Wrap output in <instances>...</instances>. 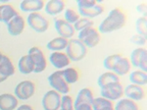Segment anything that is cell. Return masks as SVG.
<instances>
[{
    "label": "cell",
    "mask_w": 147,
    "mask_h": 110,
    "mask_svg": "<svg viewBox=\"0 0 147 110\" xmlns=\"http://www.w3.org/2000/svg\"><path fill=\"white\" fill-rule=\"evenodd\" d=\"M136 30L137 35L146 37L147 20H146V16L145 15H144L143 17H139V18L136 21Z\"/></svg>",
    "instance_id": "obj_30"
},
{
    "label": "cell",
    "mask_w": 147,
    "mask_h": 110,
    "mask_svg": "<svg viewBox=\"0 0 147 110\" xmlns=\"http://www.w3.org/2000/svg\"><path fill=\"white\" fill-rule=\"evenodd\" d=\"M77 3L79 9H87L97 4L95 0H79Z\"/></svg>",
    "instance_id": "obj_36"
},
{
    "label": "cell",
    "mask_w": 147,
    "mask_h": 110,
    "mask_svg": "<svg viewBox=\"0 0 147 110\" xmlns=\"http://www.w3.org/2000/svg\"><path fill=\"white\" fill-rule=\"evenodd\" d=\"M129 62L131 66L140 68L141 71L147 72V50L146 48H136L130 53Z\"/></svg>",
    "instance_id": "obj_10"
},
{
    "label": "cell",
    "mask_w": 147,
    "mask_h": 110,
    "mask_svg": "<svg viewBox=\"0 0 147 110\" xmlns=\"http://www.w3.org/2000/svg\"><path fill=\"white\" fill-rule=\"evenodd\" d=\"M92 109L93 110H115L114 109V104L111 100H108L104 97H94L92 101Z\"/></svg>",
    "instance_id": "obj_25"
},
{
    "label": "cell",
    "mask_w": 147,
    "mask_h": 110,
    "mask_svg": "<svg viewBox=\"0 0 147 110\" xmlns=\"http://www.w3.org/2000/svg\"><path fill=\"white\" fill-rule=\"evenodd\" d=\"M61 95L56 90H50L42 96L41 104L44 110H58L61 104Z\"/></svg>",
    "instance_id": "obj_9"
},
{
    "label": "cell",
    "mask_w": 147,
    "mask_h": 110,
    "mask_svg": "<svg viewBox=\"0 0 147 110\" xmlns=\"http://www.w3.org/2000/svg\"><path fill=\"white\" fill-rule=\"evenodd\" d=\"M78 39L80 40L86 48H93L100 41V33L93 27L86 28L79 32Z\"/></svg>",
    "instance_id": "obj_5"
},
{
    "label": "cell",
    "mask_w": 147,
    "mask_h": 110,
    "mask_svg": "<svg viewBox=\"0 0 147 110\" xmlns=\"http://www.w3.org/2000/svg\"><path fill=\"white\" fill-rule=\"evenodd\" d=\"M15 74V66L8 56L3 54L0 61V84L5 82L9 77Z\"/></svg>",
    "instance_id": "obj_12"
},
{
    "label": "cell",
    "mask_w": 147,
    "mask_h": 110,
    "mask_svg": "<svg viewBox=\"0 0 147 110\" xmlns=\"http://www.w3.org/2000/svg\"><path fill=\"white\" fill-rule=\"evenodd\" d=\"M44 8V1L42 0H24L20 4V9L28 13H38Z\"/></svg>",
    "instance_id": "obj_16"
},
{
    "label": "cell",
    "mask_w": 147,
    "mask_h": 110,
    "mask_svg": "<svg viewBox=\"0 0 147 110\" xmlns=\"http://www.w3.org/2000/svg\"><path fill=\"white\" fill-rule=\"evenodd\" d=\"M130 68H131V64H130V62H129V59H127V57L122 56L119 60L117 61V63H116V65L114 67L112 72L120 78V77H122V76L127 75L130 71Z\"/></svg>",
    "instance_id": "obj_21"
},
{
    "label": "cell",
    "mask_w": 147,
    "mask_h": 110,
    "mask_svg": "<svg viewBox=\"0 0 147 110\" xmlns=\"http://www.w3.org/2000/svg\"><path fill=\"white\" fill-rule=\"evenodd\" d=\"M60 109H62V110H75L74 100L70 95L65 94V95H62V96H61Z\"/></svg>",
    "instance_id": "obj_33"
},
{
    "label": "cell",
    "mask_w": 147,
    "mask_h": 110,
    "mask_svg": "<svg viewBox=\"0 0 147 110\" xmlns=\"http://www.w3.org/2000/svg\"><path fill=\"white\" fill-rule=\"evenodd\" d=\"M35 92V85L32 81L25 80L22 81L16 86L14 90V95L18 99L27 100L30 99L32 95H34Z\"/></svg>",
    "instance_id": "obj_7"
},
{
    "label": "cell",
    "mask_w": 147,
    "mask_h": 110,
    "mask_svg": "<svg viewBox=\"0 0 147 110\" xmlns=\"http://www.w3.org/2000/svg\"><path fill=\"white\" fill-rule=\"evenodd\" d=\"M127 23V17L119 8H114L109 12L108 16L100 23L98 32L102 33H110L119 31L125 27Z\"/></svg>",
    "instance_id": "obj_1"
},
{
    "label": "cell",
    "mask_w": 147,
    "mask_h": 110,
    "mask_svg": "<svg viewBox=\"0 0 147 110\" xmlns=\"http://www.w3.org/2000/svg\"><path fill=\"white\" fill-rule=\"evenodd\" d=\"M75 110H93L92 109V106L90 104H80L75 106Z\"/></svg>",
    "instance_id": "obj_37"
},
{
    "label": "cell",
    "mask_w": 147,
    "mask_h": 110,
    "mask_svg": "<svg viewBox=\"0 0 147 110\" xmlns=\"http://www.w3.org/2000/svg\"><path fill=\"white\" fill-rule=\"evenodd\" d=\"M49 62L57 70H63V69L67 68L70 65L71 61L66 55V53H64L62 51H56L52 52L49 55Z\"/></svg>",
    "instance_id": "obj_14"
},
{
    "label": "cell",
    "mask_w": 147,
    "mask_h": 110,
    "mask_svg": "<svg viewBox=\"0 0 147 110\" xmlns=\"http://www.w3.org/2000/svg\"><path fill=\"white\" fill-rule=\"evenodd\" d=\"M64 17H65V19H64V20H65L67 23L71 24V25H74V24H75L80 18V15L77 13V12L74 10V9H70V8L66 9V10H65Z\"/></svg>",
    "instance_id": "obj_34"
},
{
    "label": "cell",
    "mask_w": 147,
    "mask_h": 110,
    "mask_svg": "<svg viewBox=\"0 0 147 110\" xmlns=\"http://www.w3.org/2000/svg\"><path fill=\"white\" fill-rule=\"evenodd\" d=\"M120 78L118 77L116 74H114L113 72H105V73L101 74L98 77V80H97V84L100 88H102L103 86L107 85V84L113 83V82H119Z\"/></svg>",
    "instance_id": "obj_29"
},
{
    "label": "cell",
    "mask_w": 147,
    "mask_h": 110,
    "mask_svg": "<svg viewBox=\"0 0 147 110\" xmlns=\"http://www.w3.org/2000/svg\"><path fill=\"white\" fill-rule=\"evenodd\" d=\"M66 4L62 0H50L46 4H44V10L46 14L50 16H55L62 13L65 10Z\"/></svg>",
    "instance_id": "obj_20"
},
{
    "label": "cell",
    "mask_w": 147,
    "mask_h": 110,
    "mask_svg": "<svg viewBox=\"0 0 147 110\" xmlns=\"http://www.w3.org/2000/svg\"><path fill=\"white\" fill-rule=\"evenodd\" d=\"M18 11L10 4H1L0 5V22L8 24L14 17L18 16Z\"/></svg>",
    "instance_id": "obj_17"
},
{
    "label": "cell",
    "mask_w": 147,
    "mask_h": 110,
    "mask_svg": "<svg viewBox=\"0 0 147 110\" xmlns=\"http://www.w3.org/2000/svg\"><path fill=\"white\" fill-rule=\"evenodd\" d=\"M16 110H34V108L28 104H22L20 106H18Z\"/></svg>",
    "instance_id": "obj_38"
},
{
    "label": "cell",
    "mask_w": 147,
    "mask_h": 110,
    "mask_svg": "<svg viewBox=\"0 0 147 110\" xmlns=\"http://www.w3.org/2000/svg\"><path fill=\"white\" fill-rule=\"evenodd\" d=\"M18 107V98L14 94H0V110H15Z\"/></svg>",
    "instance_id": "obj_18"
},
{
    "label": "cell",
    "mask_w": 147,
    "mask_h": 110,
    "mask_svg": "<svg viewBox=\"0 0 147 110\" xmlns=\"http://www.w3.org/2000/svg\"><path fill=\"white\" fill-rule=\"evenodd\" d=\"M54 27L57 33H59V37H64L66 39H73L76 31L74 26L66 22L64 19H55L54 20Z\"/></svg>",
    "instance_id": "obj_11"
},
{
    "label": "cell",
    "mask_w": 147,
    "mask_h": 110,
    "mask_svg": "<svg viewBox=\"0 0 147 110\" xmlns=\"http://www.w3.org/2000/svg\"><path fill=\"white\" fill-rule=\"evenodd\" d=\"M73 26L76 32H80V31L84 30L86 28L93 27V22L87 18H80Z\"/></svg>",
    "instance_id": "obj_32"
},
{
    "label": "cell",
    "mask_w": 147,
    "mask_h": 110,
    "mask_svg": "<svg viewBox=\"0 0 147 110\" xmlns=\"http://www.w3.org/2000/svg\"><path fill=\"white\" fill-rule=\"evenodd\" d=\"M104 12V8L103 6L99 5V4H96L93 7H90V8L87 9H79V15H80L82 18H87V19H93L96 18V17L100 16L102 13Z\"/></svg>",
    "instance_id": "obj_24"
},
{
    "label": "cell",
    "mask_w": 147,
    "mask_h": 110,
    "mask_svg": "<svg viewBox=\"0 0 147 110\" xmlns=\"http://www.w3.org/2000/svg\"><path fill=\"white\" fill-rule=\"evenodd\" d=\"M28 55L30 56L34 64V73H41L46 69L47 61L44 56V53L39 47L32 46L28 50Z\"/></svg>",
    "instance_id": "obj_8"
},
{
    "label": "cell",
    "mask_w": 147,
    "mask_h": 110,
    "mask_svg": "<svg viewBox=\"0 0 147 110\" xmlns=\"http://www.w3.org/2000/svg\"><path fill=\"white\" fill-rule=\"evenodd\" d=\"M2 56H3V54H2V52L0 51V61H1V59H2Z\"/></svg>",
    "instance_id": "obj_40"
},
{
    "label": "cell",
    "mask_w": 147,
    "mask_h": 110,
    "mask_svg": "<svg viewBox=\"0 0 147 110\" xmlns=\"http://www.w3.org/2000/svg\"><path fill=\"white\" fill-rule=\"evenodd\" d=\"M93 99H94V96H93L92 90L88 88H84L78 92L77 98L74 101V105L77 106V105L84 104V103L91 105Z\"/></svg>",
    "instance_id": "obj_22"
},
{
    "label": "cell",
    "mask_w": 147,
    "mask_h": 110,
    "mask_svg": "<svg viewBox=\"0 0 147 110\" xmlns=\"http://www.w3.org/2000/svg\"><path fill=\"white\" fill-rule=\"evenodd\" d=\"M100 94L101 97L114 101V100H119L124 96V87L119 82H113L100 88Z\"/></svg>",
    "instance_id": "obj_3"
},
{
    "label": "cell",
    "mask_w": 147,
    "mask_h": 110,
    "mask_svg": "<svg viewBox=\"0 0 147 110\" xmlns=\"http://www.w3.org/2000/svg\"><path fill=\"white\" fill-rule=\"evenodd\" d=\"M65 50L66 55L70 59V61L74 62L82 60L87 53V48L85 47V45L78 39H69L68 45Z\"/></svg>",
    "instance_id": "obj_2"
},
{
    "label": "cell",
    "mask_w": 147,
    "mask_h": 110,
    "mask_svg": "<svg viewBox=\"0 0 147 110\" xmlns=\"http://www.w3.org/2000/svg\"><path fill=\"white\" fill-rule=\"evenodd\" d=\"M115 110H139L138 105L136 101L130 100L129 98H121L117 101V103L114 106Z\"/></svg>",
    "instance_id": "obj_28"
},
{
    "label": "cell",
    "mask_w": 147,
    "mask_h": 110,
    "mask_svg": "<svg viewBox=\"0 0 147 110\" xmlns=\"http://www.w3.org/2000/svg\"><path fill=\"white\" fill-rule=\"evenodd\" d=\"M137 11L139 12V13H146V4H139L138 6H137Z\"/></svg>",
    "instance_id": "obj_39"
},
{
    "label": "cell",
    "mask_w": 147,
    "mask_h": 110,
    "mask_svg": "<svg viewBox=\"0 0 147 110\" xmlns=\"http://www.w3.org/2000/svg\"><path fill=\"white\" fill-rule=\"evenodd\" d=\"M129 81L131 84L136 86H146L147 84V74L146 72L141 70H136L129 74Z\"/></svg>",
    "instance_id": "obj_26"
},
{
    "label": "cell",
    "mask_w": 147,
    "mask_h": 110,
    "mask_svg": "<svg viewBox=\"0 0 147 110\" xmlns=\"http://www.w3.org/2000/svg\"><path fill=\"white\" fill-rule=\"evenodd\" d=\"M124 95L127 96V98L134 100V101H140L145 96V92L140 86L130 84L124 88Z\"/></svg>",
    "instance_id": "obj_15"
},
{
    "label": "cell",
    "mask_w": 147,
    "mask_h": 110,
    "mask_svg": "<svg viewBox=\"0 0 147 110\" xmlns=\"http://www.w3.org/2000/svg\"><path fill=\"white\" fill-rule=\"evenodd\" d=\"M69 39H66L64 37H54L53 39L49 40L46 44V48L48 50H51L53 52L56 51H62V50L66 49L68 45Z\"/></svg>",
    "instance_id": "obj_23"
},
{
    "label": "cell",
    "mask_w": 147,
    "mask_h": 110,
    "mask_svg": "<svg viewBox=\"0 0 147 110\" xmlns=\"http://www.w3.org/2000/svg\"><path fill=\"white\" fill-rule=\"evenodd\" d=\"M58 110H62V109H60V108H59V109H58Z\"/></svg>",
    "instance_id": "obj_41"
},
{
    "label": "cell",
    "mask_w": 147,
    "mask_h": 110,
    "mask_svg": "<svg viewBox=\"0 0 147 110\" xmlns=\"http://www.w3.org/2000/svg\"><path fill=\"white\" fill-rule=\"evenodd\" d=\"M48 83L50 85V87L53 88L54 90H56L57 92H59L61 95L68 94L70 92V87L67 83H66L65 79L63 77L62 70H57L50 74L48 77Z\"/></svg>",
    "instance_id": "obj_4"
},
{
    "label": "cell",
    "mask_w": 147,
    "mask_h": 110,
    "mask_svg": "<svg viewBox=\"0 0 147 110\" xmlns=\"http://www.w3.org/2000/svg\"><path fill=\"white\" fill-rule=\"evenodd\" d=\"M122 57V55L121 54H112V55H109V56L106 57L105 59H104L103 61V66L104 68L106 69V70L112 72L114 67H115L116 63H117V61L119 60V59Z\"/></svg>",
    "instance_id": "obj_31"
},
{
    "label": "cell",
    "mask_w": 147,
    "mask_h": 110,
    "mask_svg": "<svg viewBox=\"0 0 147 110\" xmlns=\"http://www.w3.org/2000/svg\"><path fill=\"white\" fill-rule=\"evenodd\" d=\"M146 40L147 39L145 37H142V35H137V33L134 35L130 37V42H131V43L140 45V46H144V45L146 44V42H147Z\"/></svg>",
    "instance_id": "obj_35"
},
{
    "label": "cell",
    "mask_w": 147,
    "mask_h": 110,
    "mask_svg": "<svg viewBox=\"0 0 147 110\" xmlns=\"http://www.w3.org/2000/svg\"><path fill=\"white\" fill-rule=\"evenodd\" d=\"M62 73H63V77L68 85H70V84H76L80 79L79 72H78L77 69L73 68V67H67V68L63 69Z\"/></svg>",
    "instance_id": "obj_27"
},
{
    "label": "cell",
    "mask_w": 147,
    "mask_h": 110,
    "mask_svg": "<svg viewBox=\"0 0 147 110\" xmlns=\"http://www.w3.org/2000/svg\"><path fill=\"white\" fill-rule=\"evenodd\" d=\"M7 26V31H8L9 35H13V37H18L21 33L24 32L26 26V21L24 19V17L21 15H18L14 17L13 19L6 24Z\"/></svg>",
    "instance_id": "obj_13"
},
{
    "label": "cell",
    "mask_w": 147,
    "mask_h": 110,
    "mask_svg": "<svg viewBox=\"0 0 147 110\" xmlns=\"http://www.w3.org/2000/svg\"><path fill=\"white\" fill-rule=\"evenodd\" d=\"M27 23L30 29L36 33H45L49 28V23L40 13H30L27 18Z\"/></svg>",
    "instance_id": "obj_6"
},
{
    "label": "cell",
    "mask_w": 147,
    "mask_h": 110,
    "mask_svg": "<svg viewBox=\"0 0 147 110\" xmlns=\"http://www.w3.org/2000/svg\"><path fill=\"white\" fill-rule=\"evenodd\" d=\"M18 69L19 72L23 75H28V74L34 73V64L30 55H24L19 59Z\"/></svg>",
    "instance_id": "obj_19"
}]
</instances>
